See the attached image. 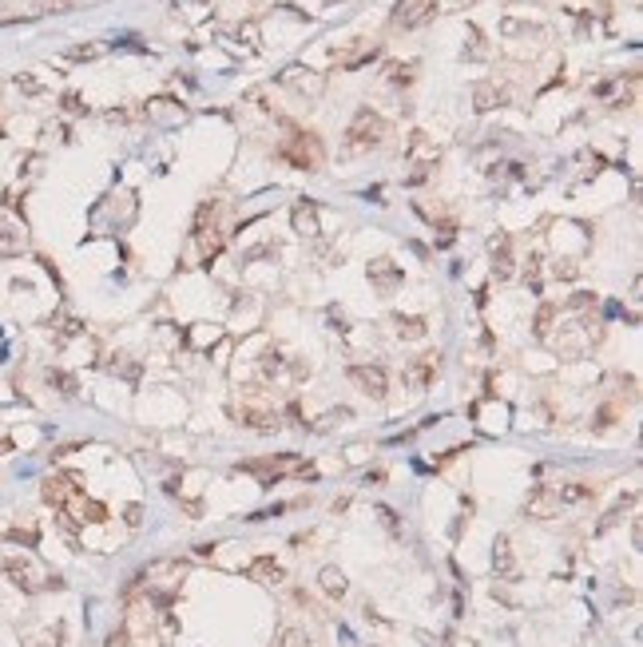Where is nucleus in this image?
I'll list each match as a JSON object with an SVG mask.
<instances>
[{"instance_id":"cd10ccee","label":"nucleus","mask_w":643,"mask_h":647,"mask_svg":"<svg viewBox=\"0 0 643 647\" xmlns=\"http://www.w3.org/2000/svg\"><path fill=\"white\" fill-rule=\"evenodd\" d=\"M16 87H20V92H28V96H36V92H40V84L32 80V76H16Z\"/></svg>"},{"instance_id":"c85d7f7f","label":"nucleus","mask_w":643,"mask_h":647,"mask_svg":"<svg viewBox=\"0 0 643 647\" xmlns=\"http://www.w3.org/2000/svg\"><path fill=\"white\" fill-rule=\"evenodd\" d=\"M469 36H472V48H469V56H472V60H481V56H484V44H481V32H477V28H469Z\"/></svg>"},{"instance_id":"dca6fc26","label":"nucleus","mask_w":643,"mask_h":647,"mask_svg":"<svg viewBox=\"0 0 643 647\" xmlns=\"http://www.w3.org/2000/svg\"><path fill=\"white\" fill-rule=\"evenodd\" d=\"M294 231L298 234H318V211H314V203H298L294 207Z\"/></svg>"},{"instance_id":"9d476101","label":"nucleus","mask_w":643,"mask_h":647,"mask_svg":"<svg viewBox=\"0 0 643 647\" xmlns=\"http://www.w3.org/2000/svg\"><path fill=\"white\" fill-rule=\"evenodd\" d=\"M556 509H560L556 489H536L528 497V513L536 516V520H552V516H556Z\"/></svg>"},{"instance_id":"39448f33","label":"nucleus","mask_w":643,"mask_h":647,"mask_svg":"<svg viewBox=\"0 0 643 647\" xmlns=\"http://www.w3.org/2000/svg\"><path fill=\"white\" fill-rule=\"evenodd\" d=\"M433 0H397L393 8V24L397 28H421L425 20H433Z\"/></svg>"},{"instance_id":"aec40b11","label":"nucleus","mask_w":643,"mask_h":647,"mask_svg":"<svg viewBox=\"0 0 643 647\" xmlns=\"http://www.w3.org/2000/svg\"><path fill=\"white\" fill-rule=\"evenodd\" d=\"M48 385H56L64 397H75V378H72V374H64V369H48Z\"/></svg>"},{"instance_id":"473e14b6","label":"nucleus","mask_w":643,"mask_h":647,"mask_svg":"<svg viewBox=\"0 0 643 647\" xmlns=\"http://www.w3.org/2000/svg\"><path fill=\"white\" fill-rule=\"evenodd\" d=\"M139 520H143V509H139V504H131V509H127V525H139Z\"/></svg>"},{"instance_id":"393cba45","label":"nucleus","mask_w":643,"mask_h":647,"mask_svg":"<svg viewBox=\"0 0 643 647\" xmlns=\"http://www.w3.org/2000/svg\"><path fill=\"white\" fill-rule=\"evenodd\" d=\"M631 504H635V497H628V501H623V504H616V509H612V513H607L604 520H600V532H604V528H612V525H616L619 516H623V509H631Z\"/></svg>"},{"instance_id":"f257e3e1","label":"nucleus","mask_w":643,"mask_h":647,"mask_svg":"<svg viewBox=\"0 0 643 647\" xmlns=\"http://www.w3.org/2000/svg\"><path fill=\"white\" fill-rule=\"evenodd\" d=\"M385 120L377 115V111L370 108H361L358 115H354V123H349V131H346V151L349 155H358V151H370V147H377L385 139Z\"/></svg>"},{"instance_id":"423d86ee","label":"nucleus","mask_w":643,"mask_h":647,"mask_svg":"<svg viewBox=\"0 0 643 647\" xmlns=\"http://www.w3.org/2000/svg\"><path fill=\"white\" fill-rule=\"evenodd\" d=\"M75 492H80V476H75V473L48 476V481L40 485V497H44L48 504H56V509H60V504H68V501L75 497Z\"/></svg>"},{"instance_id":"9b49d317","label":"nucleus","mask_w":643,"mask_h":647,"mask_svg":"<svg viewBox=\"0 0 643 647\" xmlns=\"http://www.w3.org/2000/svg\"><path fill=\"white\" fill-rule=\"evenodd\" d=\"M282 84L294 87V92H302V96H318V92H322V76H302V68H286Z\"/></svg>"},{"instance_id":"6ab92c4d","label":"nucleus","mask_w":643,"mask_h":647,"mask_svg":"<svg viewBox=\"0 0 643 647\" xmlns=\"http://www.w3.org/2000/svg\"><path fill=\"white\" fill-rule=\"evenodd\" d=\"M24 250V234L20 231H0V258H13Z\"/></svg>"},{"instance_id":"ddd939ff","label":"nucleus","mask_w":643,"mask_h":647,"mask_svg":"<svg viewBox=\"0 0 643 647\" xmlns=\"http://www.w3.org/2000/svg\"><path fill=\"white\" fill-rule=\"evenodd\" d=\"M247 572L254 576V580H262V584H282V580H286V572H282V564H274L270 556H259V560L250 564Z\"/></svg>"},{"instance_id":"b1692460","label":"nucleus","mask_w":643,"mask_h":647,"mask_svg":"<svg viewBox=\"0 0 643 647\" xmlns=\"http://www.w3.org/2000/svg\"><path fill=\"white\" fill-rule=\"evenodd\" d=\"M552 318H556V310H552V306H540V314H536V338H548Z\"/></svg>"},{"instance_id":"f8f14e48","label":"nucleus","mask_w":643,"mask_h":647,"mask_svg":"<svg viewBox=\"0 0 643 647\" xmlns=\"http://www.w3.org/2000/svg\"><path fill=\"white\" fill-rule=\"evenodd\" d=\"M493 274H496L500 282L512 278V255H508V234L493 239Z\"/></svg>"},{"instance_id":"20e7f679","label":"nucleus","mask_w":643,"mask_h":647,"mask_svg":"<svg viewBox=\"0 0 643 647\" xmlns=\"http://www.w3.org/2000/svg\"><path fill=\"white\" fill-rule=\"evenodd\" d=\"M349 381L361 393H370L373 401H382L385 393H389V374L382 366H349Z\"/></svg>"},{"instance_id":"7ed1b4c3","label":"nucleus","mask_w":643,"mask_h":647,"mask_svg":"<svg viewBox=\"0 0 643 647\" xmlns=\"http://www.w3.org/2000/svg\"><path fill=\"white\" fill-rule=\"evenodd\" d=\"M4 576H8L20 592H40V588H44V572H40L28 556H4Z\"/></svg>"},{"instance_id":"5701e85b","label":"nucleus","mask_w":643,"mask_h":647,"mask_svg":"<svg viewBox=\"0 0 643 647\" xmlns=\"http://www.w3.org/2000/svg\"><path fill=\"white\" fill-rule=\"evenodd\" d=\"M80 520H92V525H99V520H108V509L99 501H80Z\"/></svg>"},{"instance_id":"c756f323","label":"nucleus","mask_w":643,"mask_h":647,"mask_svg":"<svg viewBox=\"0 0 643 647\" xmlns=\"http://www.w3.org/2000/svg\"><path fill=\"white\" fill-rule=\"evenodd\" d=\"M92 56H99L96 44H87V48H72V60H92Z\"/></svg>"},{"instance_id":"1a4fd4ad","label":"nucleus","mask_w":643,"mask_h":647,"mask_svg":"<svg viewBox=\"0 0 643 647\" xmlns=\"http://www.w3.org/2000/svg\"><path fill=\"white\" fill-rule=\"evenodd\" d=\"M493 568L500 580H516V556H512V544H508V536H496L493 544Z\"/></svg>"},{"instance_id":"f3484780","label":"nucleus","mask_w":643,"mask_h":647,"mask_svg":"<svg viewBox=\"0 0 643 647\" xmlns=\"http://www.w3.org/2000/svg\"><path fill=\"white\" fill-rule=\"evenodd\" d=\"M472 99H477V104H472L477 111H493V108H500V104H505V92H496L493 84H477Z\"/></svg>"},{"instance_id":"f03ea898","label":"nucleus","mask_w":643,"mask_h":647,"mask_svg":"<svg viewBox=\"0 0 643 647\" xmlns=\"http://www.w3.org/2000/svg\"><path fill=\"white\" fill-rule=\"evenodd\" d=\"M278 155H282L286 163L302 167V171H318L322 167V143H318V135H310V131H294L290 143H286Z\"/></svg>"},{"instance_id":"6e6552de","label":"nucleus","mask_w":643,"mask_h":647,"mask_svg":"<svg viewBox=\"0 0 643 647\" xmlns=\"http://www.w3.org/2000/svg\"><path fill=\"white\" fill-rule=\"evenodd\" d=\"M370 282L382 294H389V290H397V286H401V270H397L389 258H373V262H370Z\"/></svg>"},{"instance_id":"4468645a","label":"nucleus","mask_w":643,"mask_h":647,"mask_svg":"<svg viewBox=\"0 0 643 647\" xmlns=\"http://www.w3.org/2000/svg\"><path fill=\"white\" fill-rule=\"evenodd\" d=\"M318 584H322V592L326 596H334V599H342L346 596V576H342V568H322V576H318Z\"/></svg>"},{"instance_id":"2f4dec72","label":"nucleus","mask_w":643,"mask_h":647,"mask_svg":"<svg viewBox=\"0 0 643 647\" xmlns=\"http://www.w3.org/2000/svg\"><path fill=\"white\" fill-rule=\"evenodd\" d=\"M8 540H24V544H36V536H32V532H20V528H13V532H8Z\"/></svg>"},{"instance_id":"4be33fe9","label":"nucleus","mask_w":643,"mask_h":647,"mask_svg":"<svg viewBox=\"0 0 643 647\" xmlns=\"http://www.w3.org/2000/svg\"><path fill=\"white\" fill-rule=\"evenodd\" d=\"M274 647H310L306 632L302 627H282V635H278V644Z\"/></svg>"},{"instance_id":"0eeeda50","label":"nucleus","mask_w":643,"mask_h":647,"mask_svg":"<svg viewBox=\"0 0 643 647\" xmlns=\"http://www.w3.org/2000/svg\"><path fill=\"white\" fill-rule=\"evenodd\" d=\"M247 473H262V485H274L282 473H298L302 469V461L298 457H274V461H250V464H243Z\"/></svg>"},{"instance_id":"a211bd4d","label":"nucleus","mask_w":643,"mask_h":647,"mask_svg":"<svg viewBox=\"0 0 643 647\" xmlns=\"http://www.w3.org/2000/svg\"><path fill=\"white\" fill-rule=\"evenodd\" d=\"M397 322V334L405 338V342H417V338H425V318H393Z\"/></svg>"},{"instance_id":"7c9ffc66","label":"nucleus","mask_w":643,"mask_h":647,"mask_svg":"<svg viewBox=\"0 0 643 647\" xmlns=\"http://www.w3.org/2000/svg\"><path fill=\"white\" fill-rule=\"evenodd\" d=\"M580 274V266L576 262H564V266H556V278H576Z\"/></svg>"},{"instance_id":"bb28decb","label":"nucleus","mask_w":643,"mask_h":647,"mask_svg":"<svg viewBox=\"0 0 643 647\" xmlns=\"http://www.w3.org/2000/svg\"><path fill=\"white\" fill-rule=\"evenodd\" d=\"M64 111H72V115H80V111H87V108L80 104V96H75V92H68V96H64Z\"/></svg>"},{"instance_id":"a878e982","label":"nucleus","mask_w":643,"mask_h":647,"mask_svg":"<svg viewBox=\"0 0 643 647\" xmlns=\"http://www.w3.org/2000/svg\"><path fill=\"white\" fill-rule=\"evenodd\" d=\"M409 72H413V64H389V80H401V84H409Z\"/></svg>"},{"instance_id":"412c9836","label":"nucleus","mask_w":643,"mask_h":647,"mask_svg":"<svg viewBox=\"0 0 643 647\" xmlns=\"http://www.w3.org/2000/svg\"><path fill=\"white\" fill-rule=\"evenodd\" d=\"M373 56H377V48L370 44V48H358L354 56H338V68H346V72H349V68H361V64H370Z\"/></svg>"},{"instance_id":"2eb2a0df","label":"nucleus","mask_w":643,"mask_h":647,"mask_svg":"<svg viewBox=\"0 0 643 647\" xmlns=\"http://www.w3.org/2000/svg\"><path fill=\"white\" fill-rule=\"evenodd\" d=\"M433 369H437V354H425V357H417V362L409 366V381H413L417 390H425V385H429V378H433Z\"/></svg>"},{"instance_id":"72a5a7b5","label":"nucleus","mask_w":643,"mask_h":647,"mask_svg":"<svg viewBox=\"0 0 643 647\" xmlns=\"http://www.w3.org/2000/svg\"><path fill=\"white\" fill-rule=\"evenodd\" d=\"M108 647H127V632H112V639H108Z\"/></svg>"}]
</instances>
